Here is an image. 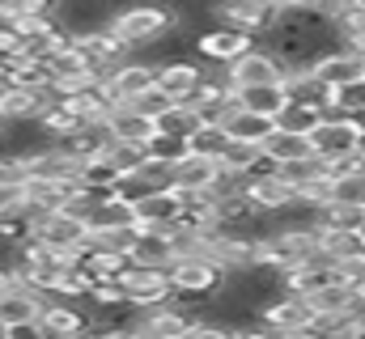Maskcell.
I'll use <instances>...</instances> for the list:
<instances>
[{"label": "cell", "mask_w": 365, "mask_h": 339, "mask_svg": "<svg viewBox=\"0 0 365 339\" xmlns=\"http://www.w3.org/2000/svg\"><path fill=\"white\" fill-rule=\"evenodd\" d=\"M175 21H179V13L170 4H128V9L110 13L106 26L115 30V38L128 43V51H149Z\"/></svg>", "instance_id": "cell-1"}, {"label": "cell", "mask_w": 365, "mask_h": 339, "mask_svg": "<svg viewBox=\"0 0 365 339\" xmlns=\"http://www.w3.org/2000/svg\"><path fill=\"white\" fill-rule=\"evenodd\" d=\"M166 276H170V284H175V293H179L182 301H187V297H212V293H221V284H225V267L204 251L179 254V259L166 267Z\"/></svg>", "instance_id": "cell-2"}, {"label": "cell", "mask_w": 365, "mask_h": 339, "mask_svg": "<svg viewBox=\"0 0 365 339\" xmlns=\"http://www.w3.org/2000/svg\"><path fill=\"white\" fill-rule=\"evenodd\" d=\"M43 306H47V293L30 288L21 280L0 288V323L9 327V335H34L38 318H43Z\"/></svg>", "instance_id": "cell-3"}, {"label": "cell", "mask_w": 365, "mask_h": 339, "mask_svg": "<svg viewBox=\"0 0 365 339\" xmlns=\"http://www.w3.org/2000/svg\"><path fill=\"white\" fill-rule=\"evenodd\" d=\"M259 318H264V327L268 331H280V335H306V331H314V306H310V297H302V293H276L272 301L259 310Z\"/></svg>", "instance_id": "cell-4"}, {"label": "cell", "mask_w": 365, "mask_h": 339, "mask_svg": "<svg viewBox=\"0 0 365 339\" xmlns=\"http://www.w3.org/2000/svg\"><path fill=\"white\" fill-rule=\"evenodd\" d=\"M34 238L47 242L51 251L77 254V246L90 238V225H86V217H77L68 208H51V212H34Z\"/></svg>", "instance_id": "cell-5"}, {"label": "cell", "mask_w": 365, "mask_h": 339, "mask_svg": "<svg viewBox=\"0 0 365 339\" xmlns=\"http://www.w3.org/2000/svg\"><path fill=\"white\" fill-rule=\"evenodd\" d=\"M255 38H259V34H251V30H242V26L217 21V26L200 30V38H195V56H204V60H212V64H234L242 51L255 47Z\"/></svg>", "instance_id": "cell-6"}, {"label": "cell", "mask_w": 365, "mask_h": 339, "mask_svg": "<svg viewBox=\"0 0 365 339\" xmlns=\"http://www.w3.org/2000/svg\"><path fill=\"white\" fill-rule=\"evenodd\" d=\"M200 323V314L182 310V297H170L162 306H145L136 314V335H158V339H175V335H191Z\"/></svg>", "instance_id": "cell-7"}, {"label": "cell", "mask_w": 365, "mask_h": 339, "mask_svg": "<svg viewBox=\"0 0 365 339\" xmlns=\"http://www.w3.org/2000/svg\"><path fill=\"white\" fill-rule=\"evenodd\" d=\"M357 136H361V127H357L349 115H340V110H327V115H323V123L310 132V145H314V157H323V162H336V157H349V153H357Z\"/></svg>", "instance_id": "cell-8"}, {"label": "cell", "mask_w": 365, "mask_h": 339, "mask_svg": "<svg viewBox=\"0 0 365 339\" xmlns=\"http://www.w3.org/2000/svg\"><path fill=\"white\" fill-rule=\"evenodd\" d=\"M123 297H128V306H136V310H145V306H162V301H170V297H179L175 293V284H170V276H166V267H128L123 271Z\"/></svg>", "instance_id": "cell-9"}, {"label": "cell", "mask_w": 365, "mask_h": 339, "mask_svg": "<svg viewBox=\"0 0 365 339\" xmlns=\"http://www.w3.org/2000/svg\"><path fill=\"white\" fill-rule=\"evenodd\" d=\"M230 81H234V89L284 81V60L276 56L272 47H251V51H242V56L230 64Z\"/></svg>", "instance_id": "cell-10"}, {"label": "cell", "mask_w": 365, "mask_h": 339, "mask_svg": "<svg viewBox=\"0 0 365 339\" xmlns=\"http://www.w3.org/2000/svg\"><path fill=\"white\" fill-rule=\"evenodd\" d=\"M212 17L217 21H230V26H242L251 34H268L280 17L272 0H217L212 4Z\"/></svg>", "instance_id": "cell-11"}, {"label": "cell", "mask_w": 365, "mask_h": 339, "mask_svg": "<svg viewBox=\"0 0 365 339\" xmlns=\"http://www.w3.org/2000/svg\"><path fill=\"white\" fill-rule=\"evenodd\" d=\"M153 85H158V64H153V60L128 56L123 64H115V68L106 73V89L115 93V102H136V98L149 93Z\"/></svg>", "instance_id": "cell-12"}, {"label": "cell", "mask_w": 365, "mask_h": 339, "mask_svg": "<svg viewBox=\"0 0 365 339\" xmlns=\"http://www.w3.org/2000/svg\"><path fill=\"white\" fill-rule=\"evenodd\" d=\"M51 102V89H30V85L0 81V119L4 123H34L43 115V106Z\"/></svg>", "instance_id": "cell-13"}, {"label": "cell", "mask_w": 365, "mask_h": 339, "mask_svg": "<svg viewBox=\"0 0 365 339\" xmlns=\"http://www.w3.org/2000/svg\"><path fill=\"white\" fill-rule=\"evenodd\" d=\"M200 81H204V60H162L158 64V89H166L175 102H191L200 93Z\"/></svg>", "instance_id": "cell-14"}, {"label": "cell", "mask_w": 365, "mask_h": 339, "mask_svg": "<svg viewBox=\"0 0 365 339\" xmlns=\"http://www.w3.org/2000/svg\"><path fill=\"white\" fill-rule=\"evenodd\" d=\"M90 323L93 318L73 297H47L43 318H38V335H81V331H90Z\"/></svg>", "instance_id": "cell-15"}, {"label": "cell", "mask_w": 365, "mask_h": 339, "mask_svg": "<svg viewBox=\"0 0 365 339\" xmlns=\"http://www.w3.org/2000/svg\"><path fill=\"white\" fill-rule=\"evenodd\" d=\"M175 234L170 229H136L132 246H128V259L136 267H170L175 263Z\"/></svg>", "instance_id": "cell-16"}, {"label": "cell", "mask_w": 365, "mask_h": 339, "mask_svg": "<svg viewBox=\"0 0 365 339\" xmlns=\"http://www.w3.org/2000/svg\"><path fill=\"white\" fill-rule=\"evenodd\" d=\"M132 208H136V225L140 229H175L179 225V212H182L175 191H149Z\"/></svg>", "instance_id": "cell-17"}, {"label": "cell", "mask_w": 365, "mask_h": 339, "mask_svg": "<svg viewBox=\"0 0 365 339\" xmlns=\"http://www.w3.org/2000/svg\"><path fill=\"white\" fill-rule=\"evenodd\" d=\"M361 73H365V60L357 51H349V47H331V51H323L314 60V77L327 85V89H340V85L357 81Z\"/></svg>", "instance_id": "cell-18"}, {"label": "cell", "mask_w": 365, "mask_h": 339, "mask_svg": "<svg viewBox=\"0 0 365 339\" xmlns=\"http://www.w3.org/2000/svg\"><path fill=\"white\" fill-rule=\"evenodd\" d=\"M110 127H106V119H90V123H81L77 132H68L64 140H56L64 153H73L77 162H90V157H102L106 149H110Z\"/></svg>", "instance_id": "cell-19"}, {"label": "cell", "mask_w": 365, "mask_h": 339, "mask_svg": "<svg viewBox=\"0 0 365 339\" xmlns=\"http://www.w3.org/2000/svg\"><path fill=\"white\" fill-rule=\"evenodd\" d=\"M247 195H251V204H255L259 212H280V208H289V204L297 199L293 182H284L280 170H276V174H259V178H247Z\"/></svg>", "instance_id": "cell-20"}, {"label": "cell", "mask_w": 365, "mask_h": 339, "mask_svg": "<svg viewBox=\"0 0 365 339\" xmlns=\"http://www.w3.org/2000/svg\"><path fill=\"white\" fill-rule=\"evenodd\" d=\"M106 127H110L115 140H136V145H145V140L158 132V123H153L149 115H140L132 102H119V106L106 115Z\"/></svg>", "instance_id": "cell-21"}, {"label": "cell", "mask_w": 365, "mask_h": 339, "mask_svg": "<svg viewBox=\"0 0 365 339\" xmlns=\"http://www.w3.org/2000/svg\"><path fill=\"white\" fill-rule=\"evenodd\" d=\"M86 225H90V234L115 229V225H136V208H132V199H123V195L115 191V195H106V199L93 204L90 217H86Z\"/></svg>", "instance_id": "cell-22"}, {"label": "cell", "mask_w": 365, "mask_h": 339, "mask_svg": "<svg viewBox=\"0 0 365 339\" xmlns=\"http://www.w3.org/2000/svg\"><path fill=\"white\" fill-rule=\"evenodd\" d=\"M225 132H230V140H251V145H264V140L276 132V119H272V115H259V110L238 106V110L225 119Z\"/></svg>", "instance_id": "cell-23"}, {"label": "cell", "mask_w": 365, "mask_h": 339, "mask_svg": "<svg viewBox=\"0 0 365 339\" xmlns=\"http://www.w3.org/2000/svg\"><path fill=\"white\" fill-rule=\"evenodd\" d=\"M234 98H238V106H247V110H259V115H280L284 110V102H289V89L284 81H272V85H247V89H234Z\"/></svg>", "instance_id": "cell-24"}, {"label": "cell", "mask_w": 365, "mask_h": 339, "mask_svg": "<svg viewBox=\"0 0 365 339\" xmlns=\"http://www.w3.org/2000/svg\"><path fill=\"white\" fill-rule=\"evenodd\" d=\"M323 115H327V106H319V102H302V98H289V102H284V110L276 115V127L310 136V132L323 123Z\"/></svg>", "instance_id": "cell-25"}, {"label": "cell", "mask_w": 365, "mask_h": 339, "mask_svg": "<svg viewBox=\"0 0 365 339\" xmlns=\"http://www.w3.org/2000/svg\"><path fill=\"white\" fill-rule=\"evenodd\" d=\"M264 149H268V157H276V166H289V162H306V157H314L310 136H302V132H284V127H276L272 136L264 140Z\"/></svg>", "instance_id": "cell-26"}, {"label": "cell", "mask_w": 365, "mask_h": 339, "mask_svg": "<svg viewBox=\"0 0 365 339\" xmlns=\"http://www.w3.org/2000/svg\"><path fill=\"white\" fill-rule=\"evenodd\" d=\"M221 174V162L217 157H200V153H187L179 166H175V187H200L208 191Z\"/></svg>", "instance_id": "cell-27"}, {"label": "cell", "mask_w": 365, "mask_h": 339, "mask_svg": "<svg viewBox=\"0 0 365 339\" xmlns=\"http://www.w3.org/2000/svg\"><path fill=\"white\" fill-rule=\"evenodd\" d=\"M119 178H123V170L115 166V162H110L106 153H102V157H90V162H81V170H77V182H81V187L106 191V195H115Z\"/></svg>", "instance_id": "cell-28"}, {"label": "cell", "mask_w": 365, "mask_h": 339, "mask_svg": "<svg viewBox=\"0 0 365 339\" xmlns=\"http://www.w3.org/2000/svg\"><path fill=\"white\" fill-rule=\"evenodd\" d=\"M225 145H230V132H225V127H217V123H200V127L187 136V153H200V157H217V162H221Z\"/></svg>", "instance_id": "cell-29"}, {"label": "cell", "mask_w": 365, "mask_h": 339, "mask_svg": "<svg viewBox=\"0 0 365 339\" xmlns=\"http://www.w3.org/2000/svg\"><path fill=\"white\" fill-rule=\"evenodd\" d=\"M145 153L149 157H158V162H170V166H179L182 157H187V136H179V132H153L149 140H145Z\"/></svg>", "instance_id": "cell-30"}, {"label": "cell", "mask_w": 365, "mask_h": 339, "mask_svg": "<svg viewBox=\"0 0 365 339\" xmlns=\"http://www.w3.org/2000/svg\"><path fill=\"white\" fill-rule=\"evenodd\" d=\"M331 199H336V204H361L365 208V170L331 174ZM331 199H327V204H331Z\"/></svg>", "instance_id": "cell-31"}, {"label": "cell", "mask_w": 365, "mask_h": 339, "mask_svg": "<svg viewBox=\"0 0 365 339\" xmlns=\"http://www.w3.org/2000/svg\"><path fill=\"white\" fill-rule=\"evenodd\" d=\"M158 127L162 132H179V136H191L195 127H200V110H195V102H175L162 119H158Z\"/></svg>", "instance_id": "cell-32"}, {"label": "cell", "mask_w": 365, "mask_h": 339, "mask_svg": "<svg viewBox=\"0 0 365 339\" xmlns=\"http://www.w3.org/2000/svg\"><path fill=\"white\" fill-rule=\"evenodd\" d=\"M259 153H264V145H251V140H230V145H225V153H221V166L247 178V170L255 166V157H259Z\"/></svg>", "instance_id": "cell-33"}, {"label": "cell", "mask_w": 365, "mask_h": 339, "mask_svg": "<svg viewBox=\"0 0 365 339\" xmlns=\"http://www.w3.org/2000/svg\"><path fill=\"white\" fill-rule=\"evenodd\" d=\"M327 110H340V115H357L365 110V73L357 81L340 85V89H331V102H327Z\"/></svg>", "instance_id": "cell-34"}, {"label": "cell", "mask_w": 365, "mask_h": 339, "mask_svg": "<svg viewBox=\"0 0 365 339\" xmlns=\"http://www.w3.org/2000/svg\"><path fill=\"white\" fill-rule=\"evenodd\" d=\"M136 174L149 182V191H170L175 187V166L170 162H158V157H145L140 166H136Z\"/></svg>", "instance_id": "cell-35"}, {"label": "cell", "mask_w": 365, "mask_h": 339, "mask_svg": "<svg viewBox=\"0 0 365 339\" xmlns=\"http://www.w3.org/2000/svg\"><path fill=\"white\" fill-rule=\"evenodd\" d=\"M106 157L115 162V166L123 170V174H132V170L140 166L149 153H145V145H136V140H110V149H106Z\"/></svg>", "instance_id": "cell-36"}, {"label": "cell", "mask_w": 365, "mask_h": 339, "mask_svg": "<svg viewBox=\"0 0 365 339\" xmlns=\"http://www.w3.org/2000/svg\"><path fill=\"white\" fill-rule=\"evenodd\" d=\"M132 106H136L140 115H149V119L158 123V119H162V115H166V110L175 106V98H170L166 89H158V85H153V89H149V93H140V98H136Z\"/></svg>", "instance_id": "cell-37"}, {"label": "cell", "mask_w": 365, "mask_h": 339, "mask_svg": "<svg viewBox=\"0 0 365 339\" xmlns=\"http://www.w3.org/2000/svg\"><path fill=\"white\" fill-rule=\"evenodd\" d=\"M26 204V182H0V212H13Z\"/></svg>", "instance_id": "cell-38"}, {"label": "cell", "mask_w": 365, "mask_h": 339, "mask_svg": "<svg viewBox=\"0 0 365 339\" xmlns=\"http://www.w3.org/2000/svg\"><path fill=\"white\" fill-rule=\"evenodd\" d=\"M21 17H30V0H0V21H21Z\"/></svg>", "instance_id": "cell-39"}, {"label": "cell", "mask_w": 365, "mask_h": 339, "mask_svg": "<svg viewBox=\"0 0 365 339\" xmlns=\"http://www.w3.org/2000/svg\"><path fill=\"white\" fill-rule=\"evenodd\" d=\"M272 4L280 9V13H289V9H314L319 0H272Z\"/></svg>", "instance_id": "cell-40"}, {"label": "cell", "mask_w": 365, "mask_h": 339, "mask_svg": "<svg viewBox=\"0 0 365 339\" xmlns=\"http://www.w3.org/2000/svg\"><path fill=\"white\" fill-rule=\"evenodd\" d=\"M349 119H353V123H357V127L365 132V110H357V115H349Z\"/></svg>", "instance_id": "cell-41"}, {"label": "cell", "mask_w": 365, "mask_h": 339, "mask_svg": "<svg viewBox=\"0 0 365 339\" xmlns=\"http://www.w3.org/2000/svg\"><path fill=\"white\" fill-rule=\"evenodd\" d=\"M357 153H361V157H365V132H361V136H357Z\"/></svg>", "instance_id": "cell-42"}, {"label": "cell", "mask_w": 365, "mask_h": 339, "mask_svg": "<svg viewBox=\"0 0 365 339\" xmlns=\"http://www.w3.org/2000/svg\"><path fill=\"white\" fill-rule=\"evenodd\" d=\"M4 335H9V327H4V323H0V339H4Z\"/></svg>", "instance_id": "cell-43"}, {"label": "cell", "mask_w": 365, "mask_h": 339, "mask_svg": "<svg viewBox=\"0 0 365 339\" xmlns=\"http://www.w3.org/2000/svg\"><path fill=\"white\" fill-rule=\"evenodd\" d=\"M361 335H365V318H361Z\"/></svg>", "instance_id": "cell-44"}, {"label": "cell", "mask_w": 365, "mask_h": 339, "mask_svg": "<svg viewBox=\"0 0 365 339\" xmlns=\"http://www.w3.org/2000/svg\"><path fill=\"white\" fill-rule=\"evenodd\" d=\"M361 301H365V288H361Z\"/></svg>", "instance_id": "cell-45"}]
</instances>
